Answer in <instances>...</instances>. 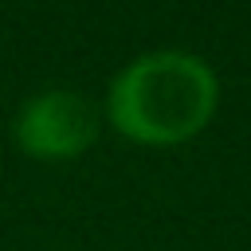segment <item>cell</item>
I'll use <instances>...</instances> for the list:
<instances>
[{
  "label": "cell",
  "mask_w": 251,
  "mask_h": 251,
  "mask_svg": "<svg viewBox=\"0 0 251 251\" xmlns=\"http://www.w3.org/2000/svg\"><path fill=\"white\" fill-rule=\"evenodd\" d=\"M212 110L216 78L208 63L184 51H149L126 63L106 90L110 126L141 145L184 141L204 129Z\"/></svg>",
  "instance_id": "1"
},
{
  "label": "cell",
  "mask_w": 251,
  "mask_h": 251,
  "mask_svg": "<svg viewBox=\"0 0 251 251\" xmlns=\"http://www.w3.org/2000/svg\"><path fill=\"white\" fill-rule=\"evenodd\" d=\"M98 137V110L71 86H47L20 102L12 141L31 161H75Z\"/></svg>",
  "instance_id": "2"
}]
</instances>
